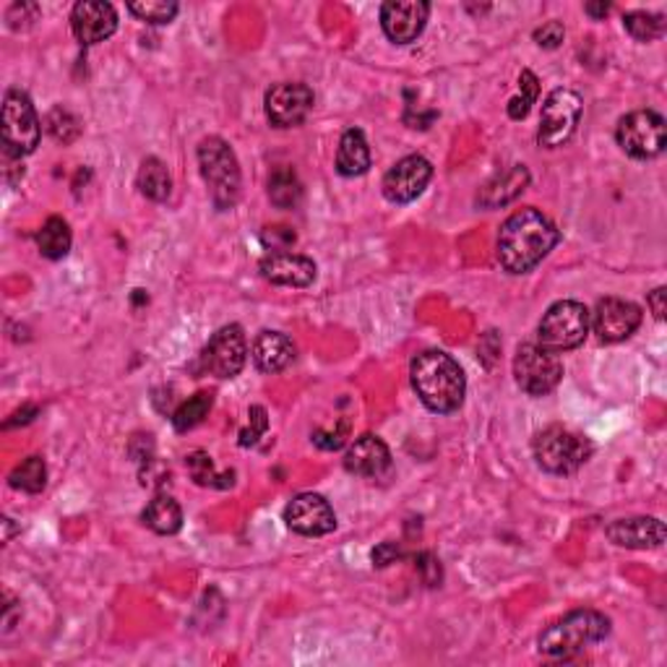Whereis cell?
<instances>
[{
	"mask_svg": "<svg viewBox=\"0 0 667 667\" xmlns=\"http://www.w3.org/2000/svg\"><path fill=\"white\" fill-rule=\"evenodd\" d=\"M560 233L543 211L527 207L501 224L498 263L508 274H527L558 246Z\"/></svg>",
	"mask_w": 667,
	"mask_h": 667,
	"instance_id": "obj_1",
	"label": "cell"
},
{
	"mask_svg": "<svg viewBox=\"0 0 667 667\" xmlns=\"http://www.w3.org/2000/svg\"><path fill=\"white\" fill-rule=\"evenodd\" d=\"M409 375H412V388L418 392L420 402L431 412H457L465 402V371L452 355L441 353V349H428V353L418 355L409 368Z\"/></svg>",
	"mask_w": 667,
	"mask_h": 667,
	"instance_id": "obj_2",
	"label": "cell"
},
{
	"mask_svg": "<svg viewBox=\"0 0 667 667\" xmlns=\"http://www.w3.org/2000/svg\"><path fill=\"white\" fill-rule=\"evenodd\" d=\"M610 633V620L597 610H573L566 618L556 620L553 626L540 633V652L553 659H571L590 650L592 644L603 642Z\"/></svg>",
	"mask_w": 667,
	"mask_h": 667,
	"instance_id": "obj_3",
	"label": "cell"
},
{
	"mask_svg": "<svg viewBox=\"0 0 667 667\" xmlns=\"http://www.w3.org/2000/svg\"><path fill=\"white\" fill-rule=\"evenodd\" d=\"M198 168L209 196L220 211L233 209L240 198V164L235 151L220 136H209L198 144Z\"/></svg>",
	"mask_w": 667,
	"mask_h": 667,
	"instance_id": "obj_4",
	"label": "cell"
},
{
	"mask_svg": "<svg viewBox=\"0 0 667 667\" xmlns=\"http://www.w3.org/2000/svg\"><path fill=\"white\" fill-rule=\"evenodd\" d=\"M534 459L551 474H573L592 457V444L584 435L564 425H551L534 439Z\"/></svg>",
	"mask_w": 667,
	"mask_h": 667,
	"instance_id": "obj_5",
	"label": "cell"
},
{
	"mask_svg": "<svg viewBox=\"0 0 667 667\" xmlns=\"http://www.w3.org/2000/svg\"><path fill=\"white\" fill-rule=\"evenodd\" d=\"M42 125L26 91L11 89L3 99V151L5 157L22 160L39 147Z\"/></svg>",
	"mask_w": 667,
	"mask_h": 667,
	"instance_id": "obj_6",
	"label": "cell"
},
{
	"mask_svg": "<svg viewBox=\"0 0 667 667\" xmlns=\"http://www.w3.org/2000/svg\"><path fill=\"white\" fill-rule=\"evenodd\" d=\"M590 334V310L577 300H558L547 308L538 326L540 345L551 353L577 349Z\"/></svg>",
	"mask_w": 667,
	"mask_h": 667,
	"instance_id": "obj_7",
	"label": "cell"
},
{
	"mask_svg": "<svg viewBox=\"0 0 667 667\" xmlns=\"http://www.w3.org/2000/svg\"><path fill=\"white\" fill-rule=\"evenodd\" d=\"M616 138L618 147L633 160H655L667 144V128L663 115L655 110H637L620 118Z\"/></svg>",
	"mask_w": 667,
	"mask_h": 667,
	"instance_id": "obj_8",
	"label": "cell"
},
{
	"mask_svg": "<svg viewBox=\"0 0 667 667\" xmlns=\"http://www.w3.org/2000/svg\"><path fill=\"white\" fill-rule=\"evenodd\" d=\"M581 95L573 89H553L543 102V115H540L538 144L545 149H558L573 136L581 121Z\"/></svg>",
	"mask_w": 667,
	"mask_h": 667,
	"instance_id": "obj_9",
	"label": "cell"
},
{
	"mask_svg": "<svg viewBox=\"0 0 667 667\" xmlns=\"http://www.w3.org/2000/svg\"><path fill=\"white\" fill-rule=\"evenodd\" d=\"M514 379L521 392L545 396L564 379V362L558 360V353H551L543 345H521L514 355Z\"/></svg>",
	"mask_w": 667,
	"mask_h": 667,
	"instance_id": "obj_10",
	"label": "cell"
},
{
	"mask_svg": "<svg viewBox=\"0 0 667 667\" xmlns=\"http://www.w3.org/2000/svg\"><path fill=\"white\" fill-rule=\"evenodd\" d=\"M246 360L248 339L237 323L222 326L220 332L211 336L201 355L203 371L217 375V379H235V375L246 368Z\"/></svg>",
	"mask_w": 667,
	"mask_h": 667,
	"instance_id": "obj_11",
	"label": "cell"
},
{
	"mask_svg": "<svg viewBox=\"0 0 667 667\" xmlns=\"http://www.w3.org/2000/svg\"><path fill=\"white\" fill-rule=\"evenodd\" d=\"M313 91L306 84H276L263 97V110H267L269 123L276 128H295L300 125L313 110Z\"/></svg>",
	"mask_w": 667,
	"mask_h": 667,
	"instance_id": "obj_12",
	"label": "cell"
},
{
	"mask_svg": "<svg viewBox=\"0 0 667 667\" xmlns=\"http://www.w3.org/2000/svg\"><path fill=\"white\" fill-rule=\"evenodd\" d=\"M639 323H642V310L620 297H605L597 302L594 313H590V326L600 336V342H607V345L629 339Z\"/></svg>",
	"mask_w": 667,
	"mask_h": 667,
	"instance_id": "obj_13",
	"label": "cell"
},
{
	"mask_svg": "<svg viewBox=\"0 0 667 667\" xmlns=\"http://www.w3.org/2000/svg\"><path fill=\"white\" fill-rule=\"evenodd\" d=\"M433 177V164L420 155H409L405 160H399L383 175V196L392 203H409L415 201L422 190L428 188Z\"/></svg>",
	"mask_w": 667,
	"mask_h": 667,
	"instance_id": "obj_14",
	"label": "cell"
},
{
	"mask_svg": "<svg viewBox=\"0 0 667 667\" xmlns=\"http://www.w3.org/2000/svg\"><path fill=\"white\" fill-rule=\"evenodd\" d=\"M287 527L306 538H321L336 530V514L319 493H300L285 508Z\"/></svg>",
	"mask_w": 667,
	"mask_h": 667,
	"instance_id": "obj_15",
	"label": "cell"
},
{
	"mask_svg": "<svg viewBox=\"0 0 667 667\" xmlns=\"http://www.w3.org/2000/svg\"><path fill=\"white\" fill-rule=\"evenodd\" d=\"M431 5L422 0H388L381 5V26L396 45H409L422 35Z\"/></svg>",
	"mask_w": 667,
	"mask_h": 667,
	"instance_id": "obj_16",
	"label": "cell"
},
{
	"mask_svg": "<svg viewBox=\"0 0 667 667\" xmlns=\"http://www.w3.org/2000/svg\"><path fill=\"white\" fill-rule=\"evenodd\" d=\"M71 26L82 45H97L115 35L118 11L102 0H82L71 11Z\"/></svg>",
	"mask_w": 667,
	"mask_h": 667,
	"instance_id": "obj_17",
	"label": "cell"
},
{
	"mask_svg": "<svg viewBox=\"0 0 667 667\" xmlns=\"http://www.w3.org/2000/svg\"><path fill=\"white\" fill-rule=\"evenodd\" d=\"M607 540L631 551H655L665 543V524L657 517L616 519L607 524Z\"/></svg>",
	"mask_w": 667,
	"mask_h": 667,
	"instance_id": "obj_18",
	"label": "cell"
},
{
	"mask_svg": "<svg viewBox=\"0 0 667 667\" xmlns=\"http://www.w3.org/2000/svg\"><path fill=\"white\" fill-rule=\"evenodd\" d=\"M261 276L272 285L282 287H308L316 280V263L306 256L280 250V254H269L261 261Z\"/></svg>",
	"mask_w": 667,
	"mask_h": 667,
	"instance_id": "obj_19",
	"label": "cell"
},
{
	"mask_svg": "<svg viewBox=\"0 0 667 667\" xmlns=\"http://www.w3.org/2000/svg\"><path fill=\"white\" fill-rule=\"evenodd\" d=\"M345 467L360 478H381L392 467V452L379 435H360L345 454Z\"/></svg>",
	"mask_w": 667,
	"mask_h": 667,
	"instance_id": "obj_20",
	"label": "cell"
},
{
	"mask_svg": "<svg viewBox=\"0 0 667 667\" xmlns=\"http://www.w3.org/2000/svg\"><path fill=\"white\" fill-rule=\"evenodd\" d=\"M250 358L261 373H282L295 360V345L282 332H261L256 336Z\"/></svg>",
	"mask_w": 667,
	"mask_h": 667,
	"instance_id": "obj_21",
	"label": "cell"
},
{
	"mask_svg": "<svg viewBox=\"0 0 667 667\" xmlns=\"http://www.w3.org/2000/svg\"><path fill=\"white\" fill-rule=\"evenodd\" d=\"M530 186V173H527L524 164H511V168L504 170L487 181L482 190L478 194V203L485 209H498L511 203L519 194H524V188Z\"/></svg>",
	"mask_w": 667,
	"mask_h": 667,
	"instance_id": "obj_22",
	"label": "cell"
},
{
	"mask_svg": "<svg viewBox=\"0 0 667 667\" xmlns=\"http://www.w3.org/2000/svg\"><path fill=\"white\" fill-rule=\"evenodd\" d=\"M371 168V149H368L366 136L360 128H349L339 138L336 149V170L345 177H360Z\"/></svg>",
	"mask_w": 667,
	"mask_h": 667,
	"instance_id": "obj_23",
	"label": "cell"
},
{
	"mask_svg": "<svg viewBox=\"0 0 667 667\" xmlns=\"http://www.w3.org/2000/svg\"><path fill=\"white\" fill-rule=\"evenodd\" d=\"M144 524L157 534H175L183 527V511L181 504L170 495H157L155 501L147 506V511L141 514Z\"/></svg>",
	"mask_w": 667,
	"mask_h": 667,
	"instance_id": "obj_24",
	"label": "cell"
},
{
	"mask_svg": "<svg viewBox=\"0 0 667 667\" xmlns=\"http://www.w3.org/2000/svg\"><path fill=\"white\" fill-rule=\"evenodd\" d=\"M71 243H74V237H71V227H69V222L61 220V217H50V220L42 224V230L37 233L39 254L50 261H58V259H63V256H69Z\"/></svg>",
	"mask_w": 667,
	"mask_h": 667,
	"instance_id": "obj_25",
	"label": "cell"
},
{
	"mask_svg": "<svg viewBox=\"0 0 667 667\" xmlns=\"http://www.w3.org/2000/svg\"><path fill=\"white\" fill-rule=\"evenodd\" d=\"M136 183L138 190H141L147 198H151V201H168L170 190H173V181H170L168 168H164L157 157H149V160L141 162Z\"/></svg>",
	"mask_w": 667,
	"mask_h": 667,
	"instance_id": "obj_26",
	"label": "cell"
},
{
	"mask_svg": "<svg viewBox=\"0 0 667 667\" xmlns=\"http://www.w3.org/2000/svg\"><path fill=\"white\" fill-rule=\"evenodd\" d=\"M269 198H272L274 207L280 209H295L302 198V183L295 175V170L289 168H276L269 175Z\"/></svg>",
	"mask_w": 667,
	"mask_h": 667,
	"instance_id": "obj_27",
	"label": "cell"
},
{
	"mask_svg": "<svg viewBox=\"0 0 667 667\" xmlns=\"http://www.w3.org/2000/svg\"><path fill=\"white\" fill-rule=\"evenodd\" d=\"M186 467L196 485L201 487H230L233 485V472H217L214 461L207 452H194L186 459Z\"/></svg>",
	"mask_w": 667,
	"mask_h": 667,
	"instance_id": "obj_28",
	"label": "cell"
},
{
	"mask_svg": "<svg viewBox=\"0 0 667 667\" xmlns=\"http://www.w3.org/2000/svg\"><path fill=\"white\" fill-rule=\"evenodd\" d=\"M209 409H211V394L207 392L194 394L188 402H183V405L175 409V415H173L175 431L177 433L194 431V428L201 425L203 418H207Z\"/></svg>",
	"mask_w": 667,
	"mask_h": 667,
	"instance_id": "obj_29",
	"label": "cell"
},
{
	"mask_svg": "<svg viewBox=\"0 0 667 667\" xmlns=\"http://www.w3.org/2000/svg\"><path fill=\"white\" fill-rule=\"evenodd\" d=\"M11 487L24 493H39L48 482V467H45L42 457H29L24 459L16 470L11 472Z\"/></svg>",
	"mask_w": 667,
	"mask_h": 667,
	"instance_id": "obj_30",
	"label": "cell"
},
{
	"mask_svg": "<svg viewBox=\"0 0 667 667\" xmlns=\"http://www.w3.org/2000/svg\"><path fill=\"white\" fill-rule=\"evenodd\" d=\"M623 26L633 39H639V42H652V39L663 37V32H665L663 16H657V13H646V11L626 13Z\"/></svg>",
	"mask_w": 667,
	"mask_h": 667,
	"instance_id": "obj_31",
	"label": "cell"
},
{
	"mask_svg": "<svg viewBox=\"0 0 667 667\" xmlns=\"http://www.w3.org/2000/svg\"><path fill=\"white\" fill-rule=\"evenodd\" d=\"M540 95V82L538 76L532 74V71H521L519 76V97H514L511 102H508V118H514V121H524L527 115H530L534 99Z\"/></svg>",
	"mask_w": 667,
	"mask_h": 667,
	"instance_id": "obj_32",
	"label": "cell"
},
{
	"mask_svg": "<svg viewBox=\"0 0 667 667\" xmlns=\"http://www.w3.org/2000/svg\"><path fill=\"white\" fill-rule=\"evenodd\" d=\"M128 11L147 24H170L177 16V3L173 0H144V3H128Z\"/></svg>",
	"mask_w": 667,
	"mask_h": 667,
	"instance_id": "obj_33",
	"label": "cell"
},
{
	"mask_svg": "<svg viewBox=\"0 0 667 667\" xmlns=\"http://www.w3.org/2000/svg\"><path fill=\"white\" fill-rule=\"evenodd\" d=\"M48 131L52 134V138H55V141L69 144V141H74V138L78 136V123H76V118L71 115L69 110L55 108L48 115Z\"/></svg>",
	"mask_w": 667,
	"mask_h": 667,
	"instance_id": "obj_34",
	"label": "cell"
},
{
	"mask_svg": "<svg viewBox=\"0 0 667 667\" xmlns=\"http://www.w3.org/2000/svg\"><path fill=\"white\" fill-rule=\"evenodd\" d=\"M564 37H566V29L560 22H547V24L540 26L538 32H534V42H538L540 48H545V50L560 48Z\"/></svg>",
	"mask_w": 667,
	"mask_h": 667,
	"instance_id": "obj_35",
	"label": "cell"
},
{
	"mask_svg": "<svg viewBox=\"0 0 667 667\" xmlns=\"http://www.w3.org/2000/svg\"><path fill=\"white\" fill-rule=\"evenodd\" d=\"M250 425H248V431H243L240 433V444L243 446H250V444H256V441H259V435L261 433H267V428H269V420H267V409L263 407H250Z\"/></svg>",
	"mask_w": 667,
	"mask_h": 667,
	"instance_id": "obj_36",
	"label": "cell"
},
{
	"mask_svg": "<svg viewBox=\"0 0 667 667\" xmlns=\"http://www.w3.org/2000/svg\"><path fill=\"white\" fill-rule=\"evenodd\" d=\"M347 431H349L347 420H342V422H339V428H336L334 433L316 431V433H313V441H316V446L326 448V452H336V448H342V446L347 444Z\"/></svg>",
	"mask_w": 667,
	"mask_h": 667,
	"instance_id": "obj_37",
	"label": "cell"
},
{
	"mask_svg": "<svg viewBox=\"0 0 667 667\" xmlns=\"http://www.w3.org/2000/svg\"><path fill=\"white\" fill-rule=\"evenodd\" d=\"M263 243L272 246V254H280V250H287L295 243V233L287 227H267L263 233Z\"/></svg>",
	"mask_w": 667,
	"mask_h": 667,
	"instance_id": "obj_38",
	"label": "cell"
},
{
	"mask_svg": "<svg viewBox=\"0 0 667 667\" xmlns=\"http://www.w3.org/2000/svg\"><path fill=\"white\" fill-rule=\"evenodd\" d=\"M399 556H402L399 547H396L394 543H383V545H379V547H375V551H373V564H375V566H381V569H383V566L394 564V560L399 558Z\"/></svg>",
	"mask_w": 667,
	"mask_h": 667,
	"instance_id": "obj_39",
	"label": "cell"
},
{
	"mask_svg": "<svg viewBox=\"0 0 667 667\" xmlns=\"http://www.w3.org/2000/svg\"><path fill=\"white\" fill-rule=\"evenodd\" d=\"M665 295H667V293H665V287H657L655 293L650 295V300H646V302H650L652 313H655V319H657V321H663V319H665Z\"/></svg>",
	"mask_w": 667,
	"mask_h": 667,
	"instance_id": "obj_40",
	"label": "cell"
},
{
	"mask_svg": "<svg viewBox=\"0 0 667 667\" xmlns=\"http://www.w3.org/2000/svg\"><path fill=\"white\" fill-rule=\"evenodd\" d=\"M584 11L594 18H603V16H607V11H610V5H607V3H590Z\"/></svg>",
	"mask_w": 667,
	"mask_h": 667,
	"instance_id": "obj_41",
	"label": "cell"
}]
</instances>
